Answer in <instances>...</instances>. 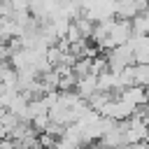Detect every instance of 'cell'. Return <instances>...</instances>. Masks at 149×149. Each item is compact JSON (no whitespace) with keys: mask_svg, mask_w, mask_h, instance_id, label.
<instances>
[{"mask_svg":"<svg viewBox=\"0 0 149 149\" xmlns=\"http://www.w3.org/2000/svg\"><path fill=\"white\" fill-rule=\"evenodd\" d=\"M116 98H119V100H123L126 105H130L135 112H137V109H142L144 105H149L142 86H128V88H123V91H121Z\"/></svg>","mask_w":149,"mask_h":149,"instance_id":"cell-1","label":"cell"},{"mask_svg":"<svg viewBox=\"0 0 149 149\" xmlns=\"http://www.w3.org/2000/svg\"><path fill=\"white\" fill-rule=\"evenodd\" d=\"M133 86H142V88L149 86V65H140V63L133 65Z\"/></svg>","mask_w":149,"mask_h":149,"instance_id":"cell-2","label":"cell"},{"mask_svg":"<svg viewBox=\"0 0 149 149\" xmlns=\"http://www.w3.org/2000/svg\"><path fill=\"white\" fill-rule=\"evenodd\" d=\"M142 16H147V19H149V5L144 7V12H142Z\"/></svg>","mask_w":149,"mask_h":149,"instance_id":"cell-3","label":"cell"}]
</instances>
